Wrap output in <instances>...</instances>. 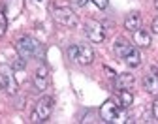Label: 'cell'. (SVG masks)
I'll return each mask as SVG.
<instances>
[{
  "mask_svg": "<svg viewBox=\"0 0 158 124\" xmlns=\"http://www.w3.org/2000/svg\"><path fill=\"white\" fill-rule=\"evenodd\" d=\"M124 62H126V64L130 66V68H137V66H139L141 64V55H139V51H137L135 47L124 56Z\"/></svg>",
  "mask_w": 158,
  "mask_h": 124,
  "instance_id": "9a60e30c",
  "label": "cell"
},
{
  "mask_svg": "<svg viewBox=\"0 0 158 124\" xmlns=\"http://www.w3.org/2000/svg\"><path fill=\"white\" fill-rule=\"evenodd\" d=\"M152 115H154V118H158V98H156L154 103H152Z\"/></svg>",
  "mask_w": 158,
  "mask_h": 124,
  "instance_id": "ac0fdd59",
  "label": "cell"
},
{
  "mask_svg": "<svg viewBox=\"0 0 158 124\" xmlns=\"http://www.w3.org/2000/svg\"><path fill=\"white\" fill-rule=\"evenodd\" d=\"M53 19L62 27H77V15L70 8H53Z\"/></svg>",
  "mask_w": 158,
  "mask_h": 124,
  "instance_id": "8992f818",
  "label": "cell"
},
{
  "mask_svg": "<svg viewBox=\"0 0 158 124\" xmlns=\"http://www.w3.org/2000/svg\"><path fill=\"white\" fill-rule=\"evenodd\" d=\"M36 2H38V0H36Z\"/></svg>",
  "mask_w": 158,
  "mask_h": 124,
  "instance_id": "7402d4cb",
  "label": "cell"
},
{
  "mask_svg": "<svg viewBox=\"0 0 158 124\" xmlns=\"http://www.w3.org/2000/svg\"><path fill=\"white\" fill-rule=\"evenodd\" d=\"M77 4H79V6H85V4H87V0H77Z\"/></svg>",
  "mask_w": 158,
  "mask_h": 124,
  "instance_id": "ffe728a7",
  "label": "cell"
},
{
  "mask_svg": "<svg viewBox=\"0 0 158 124\" xmlns=\"http://www.w3.org/2000/svg\"><path fill=\"white\" fill-rule=\"evenodd\" d=\"M132 49H134V45H130V41H126L124 38H117V39H115V43H113V51H115V55H117V56H121V58H124Z\"/></svg>",
  "mask_w": 158,
  "mask_h": 124,
  "instance_id": "8fae6325",
  "label": "cell"
},
{
  "mask_svg": "<svg viewBox=\"0 0 158 124\" xmlns=\"http://www.w3.org/2000/svg\"><path fill=\"white\" fill-rule=\"evenodd\" d=\"M6 30H8V17H6V13L2 10H0V38L6 36Z\"/></svg>",
  "mask_w": 158,
  "mask_h": 124,
  "instance_id": "2e32d148",
  "label": "cell"
},
{
  "mask_svg": "<svg viewBox=\"0 0 158 124\" xmlns=\"http://www.w3.org/2000/svg\"><path fill=\"white\" fill-rule=\"evenodd\" d=\"M68 56H70V60L77 62V64L89 66V64H92V60H94V51L87 43H75V45L68 47Z\"/></svg>",
  "mask_w": 158,
  "mask_h": 124,
  "instance_id": "3957f363",
  "label": "cell"
},
{
  "mask_svg": "<svg viewBox=\"0 0 158 124\" xmlns=\"http://www.w3.org/2000/svg\"><path fill=\"white\" fill-rule=\"evenodd\" d=\"M134 101V94L130 92V89H118V103H121L123 107H130Z\"/></svg>",
  "mask_w": 158,
  "mask_h": 124,
  "instance_id": "5bb4252c",
  "label": "cell"
},
{
  "mask_svg": "<svg viewBox=\"0 0 158 124\" xmlns=\"http://www.w3.org/2000/svg\"><path fill=\"white\" fill-rule=\"evenodd\" d=\"M154 6H156V10H158V0H154Z\"/></svg>",
  "mask_w": 158,
  "mask_h": 124,
  "instance_id": "44dd1931",
  "label": "cell"
},
{
  "mask_svg": "<svg viewBox=\"0 0 158 124\" xmlns=\"http://www.w3.org/2000/svg\"><path fill=\"white\" fill-rule=\"evenodd\" d=\"M53 105H55V100L51 96H44L40 98L38 103L34 105V111H32V122H45L51 113H53Z\"/></svg>",
  "mask_w": 158,
  "mask_h": 124,
  "instance_id": "277c9868",
  "label": "cell"
},
{
  "mask_svg": "<svg viewBox=\"0 0 158 124\" xmlns=\"http://www.w3.org/2000/svg\"><path fill=\"white\" fill-rule=\"evenodd\" d=\"M134 83H135V79H134L132 73H118L115 77V87H117V90L118 89H132Z\"/></svg>",
  "mask_w": 158,
  "mask_h": 124,
  "instance_id": "4fadbf2b",
  "label": "cell"
},
{
  "mask_svg": "<svg viewBox=\"0 0 158 124\" xmlns=\"http://www.w3.org/2000/svg\"><path fill=\"white\" fill-rule=\"evenodd\" d=\"M132 34H134V43H135L137 47H151L152 38H151V32H149V30L137 28V30H134Z\"/></svg>",
  "mask_w": 158,
  "mask_h": 124,
  "instance_id": "30bf717a",
  "label": "cell"
},
{
  "mask_svg": "<svg viewBox=\"0 0 158 124\" xmlns=\"http://www.w3.org/2000/svg\"><path fill=\"white\" fill-rule=\"evenodd\" d=\"M47 83H49V72H47L45 66H40V68L34 72V87H36L38 90H45Z\"/></svg>",
  "mask_w": 158,
  "mask_h": 124,
  "instance_id": "9c48e42d",
  "label": "cell"
},
{
  "mask_svg": "<svg viewBox=\"0 0 158 124\" xmlns=\"http://www.w3.org/2000/svg\"><path fill=\"white\" fill-rule=\"evenodd\" d=\"M100 117H102L104 122H128L126 107H123L121 103L115 101L113 98L104 101V105L100 107Z\"/></svg>",
  "mask_w": 158,
  "mask_h": 124,
  "instance_id": "6da1fadb",
  "label": "cell"
},
{
  "mask_svg": "<svg viewBox=\"0 0 158 124\" xmlns=\"http://www.w3.org/2000/svg\"><path fill=\"white\" fill-rule=\"evenodd\" d=\"M17 53L19 56H23L25 60L28 58H40L44 55V47L38 39L30 38V36H21L17 39Z\"/></svg>",
  "mask_w": 158,
  "mask_h": 124,
  "instance_id": "7a4b0ae2",
  "label": "cell"
},
{
  "mask_svg": "<svg viewBox=\"0 0 158 124\" xmlns=\"http://www.w3.org/2000/svg\"><path fill=\"white\" fill-rule=\"evenodd\" d=\"M0 77L4 81V87L10 94H15L17 92V81L13 77V68L8 66V64H0Z\"/></svg>",
  "mask_w": 158,
  "mask_h": 124,
  "instance_id": "52a82bcc",
  "label": "cell"
},
{
  "mask_svg": "<svg viewBox=\"0 0 158 124\" xmlns=\"http://www.w3.org/2000/svg\"><path fill=\"white\" fill-rule=\"evenodd\" d=\"M143 89L147 90V94L158 96V70L156 68L143 77Z\"/></svg>",
  "mask_w": 158,
  "mask_h": 124,
  "instance_id": "ba28073f",
  "label": "cell"
},
{
  "mask_svg": "<svg viewBox=\"0 0 158 124\" xmlns=\"http://www.w3.org/2000/svg\"><path fill=\"white\" fill-rule=\"evenodd\" d=\"M124 28L130 30V32H134V30H137V28H141V15L137 13V11L128 13L126 19H124Z\"/></svg>",
  "mask_w": 158,
  "mask_h": 124,
  "instance_id": "7c38bea8",
  "label": "cell"
},
{
  "mask_svg": "<svg viewBox=\"0 0 158 124\" xmlns=\"http://www.w3.org/2000/svg\"><path fill=\"white\" fill-rule=\"evenodd\" d=\"M85 36L92 41V43H102L106 39V30H104V25L98 23L94 19H89L85 23Z\"/></svg>",
  "mask_w": 158,
  "mask_h": 124,
  "instance_id": "5b68a950",
  "label": "cell"
},
{
  "mask_svg": "<svg viewBox=\"0 0 158 124\" xmlns=\"http://www.w3.org/2000/svg\"><path fill=\"white\" fill-rule=\"evenodd\" d=\"M92 2L96 4V8H100V10L107 8V0H92Z\"/></svg>",
  "mask_w": 158,
  "mask_h": 124,
  "instance_id": "e0dca14e",
  "label": "cell"
},
{
  "mask_svg": "<svg viewBox=\"0 0 158 124\" xmlns=\"http://www.w3.org/2000/svg\"><path fill=\"white\" fill-rule=\"evenodd\" d=\"M152 32H154V34H158V17L152 21Z\"/></svg>",
  "mask_w": 158,
  "mask_h": 124,
  "instance_id": "d6986e66",
  "label": "cell"
}]
</instances>
